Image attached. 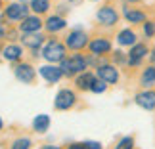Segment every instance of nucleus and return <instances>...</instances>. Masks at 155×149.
<instances>
[{"mask_svg":"<svg viewBox=\"0 0 155 149\" xmlns=\"http://www.w3.org/2000/svg\"><path fill=\"white\" fill-rule=\"evenodd\" d=\"M75 94L71 90H59L58 96H56V101H54V105H56V109H69V107L75 105Z\"/></svg>","mask_w":155,"mask_h":149,"instance_id":"3","label":"nucleus"},{"mask_svg":"<svg viewBox=\"0 0 155 149\" xmlns=\"http://www.w3.org/2000/svg\"><path fill=\"white\" fill-rule=\"evenodd\" d=\"M67 149H84V147H82V144H73V145H69Z\"/></svg>","mask_w":155,"mask_h":149,"instance_id":"29","label":"nucleus"},{"mask_svg":"<svg viewBox=\"0 0 155 149\" xmlns=\"http://www.w3.org/2000/svg\"><path fill=\"white\" fill-rule=\"evenodd\" d=\"M21 4H25V0H21Z\"/></svg>","mask_w":155,"mask_h":149,"instance_id":"34","label":"nucleus"},{"mask_svg":"<svg viewBox=\"0 0 155 149\" xmlns=\"http://www.w3.org/2000/svg\"><path fill=\"white\" fill-rule=\"evenodd\" d=\"M127 2H128V0H127ZM130 2H132V0H130Z\"/></svg>","mask_w":155,"mask_h":149,"instance_id":"35","label":"nucleus"},{"mask_svg":"<svg viewBox=\"0 0 155 149\" xmlns=\"http://www.w3.org/2000/svg\"><path fill=\"white\" fill-rule=\"evenodd\" d=\"M0 6H2V4H0Z\"/></svg>","mask_w":155,"mask_h":149,"instance_id":"36","label":"nucleus"},{"mask_svg":"<svg viewBox=\"0 0 155 149\" xmlns=\"http://www.w3.org/2000/svg\"><path fill=\"white\" fill-rule=\"evenodd\" d=\"M123 59H124L123 53H121V52H115V61H123Z\"/></svg>","mask_w":155,"mask_h":149,"instance_id":"28","label":"nucleus"},{"mask_svg":"<svg viewBox=\"0 0 155 149\" xmlns=\"http://www.w3.org/2000/svg\"><path fill=\"white\" fill-rule=\"evenodd\" d=\"M6 15H8V19H23L27 15V6L25 4H10L6 8Z\"/></svg>","mask_w":155,"mask_h":149,"instance_id":"10","label":"nucleus"},{"mask_svg":"<svg viewBox=\"0 0 155 149\" xmlns=\"http://www.w3.org/2000/svg\"><path fill=\"white\" fill-rule=\"evenodd\" d=\"M82 147H84V149H102V145H100L98 141H84Z\"/></svg>","mask_w":155,"mask_h":149,"instance_id":"27","label":"nucleus"},{"mask_svg":"<svg viewBox=\"0 0 155 149\" xmlns=\"http://www.w3.org/2000/svg\"><path fill=\"white\" fill-rule=\"evenodd\" d=\"M29 147H31V140H27V138L15 140L14 145H12V149H29Z\"/></svg>","mask_w":155,"mask_h":149,"instance_id":"23","label":"nucleus"},{"mask_svg":"<svg viewBox=\"0 0 155 149\" xmlns=\"http://www.w3.org/2000/svg\"><path fill=\"white\" fill-rule=\"evenodd\" d=\"M40 75H42L48 82H58V80L63 76V71H61V67H54V65H44V67H40Z\"/></svg>","mask_w":155,"mask_h":149,"instance_id":"8","label":"nucleus"},{"mask_svg":"<svg viewBox=\"0 0 155 149\" xmlns=\"http://www.w3.org/2000/svg\"><path fill=\"white\" fill-rule=\"evenodd\" d=\"M151 82H155V65L153 67H147L144 71V75H142V84L144 86H150Z\"/></svg>","mask_w":155,"mask_h":149,"instance_id":"22","label":"nucleus"},{"mask_svg":"<svg viewBox=\"0 0 155 149\" xmlns=\"http://www.w3.org/2000/svg\"><path fill=\"white\" fill-rule=\"evenodd\" d=\"M124 17H127L130 23H142V21L146 19V14L136 11V10H124Z\"/></svg>","mask_w":155,"mask_h":149,"instance_id":"20","label":"nucleus"},{"mask_svg":"<svg viewBox=\"0 0 155 149\" xmlns=\"http://www.w3.org/2000/svg\"><path fill=\"white\" fill-rule=\"evenodd\" d=\"M14 73H15V76H17V80L25 82V84H29V82L35 80V69L31 67V65H27V63L15 65V67H14Z\"/></svg>","mask_w":155,"mask_h":149,"instance_id":"5","label":"nucleus"},{"mask_svg":"<svg viewBox=\"0 0 155 149\" xmlns=\"http://www.w3.org/2000/svg\"><path fill=\"white\" fill-rule=\"evenodd\" d=\"M42 56H44V59H48V61H52V63L63 61L65 59V46L59 44L58 40H52V42H48L44 46Z\"/></svg>","mask_w":155,"mask_h":149,"instance_id":"1","label":"nucleus"},{"mask_svg":"<svg viewBox=\"0 0 155 149\" xmlns=\"http://www.w3.org/2000/svg\"><path fill=\"white\" fill-rule=\"evenodd\" d=\"M84 67H86V59L82 56H73L69 59H63V63H61L63 75H69V76L81 73V71H84Z\"/></svg>","mask_w":155,"mask_h":149,"instance_id":"2","label":"nucleus"},{"mask_svg":"<svg viewBox=\"0 0 155 149\" xmlns=\"http://www.w3.org/2000/svg\"><path fill=\"white\" fill-rule=\"evenodd\" d=\"M94 75H90V73H84V75H81L79 79H77V86L81 88V90H90L92 88V84H94Z\"/></svg>","mask_w":155,"mask_h":149,"instance_id":"18","label":"nucleus"},{"mask_svg":"<svg viewBox=\"0 0 155 149\" xmlns=\"http://www.w3.org/2000/svg\"><path fill=\"white\" fill-rule=\"evenodd\" d=\"M23 44L29 46V48L37 50L40 44H42V37L40 34H29V37H23Z\"/></svg>","mask_w":155,"mask_h":149,"instance_id":"19","label":"nucleus"},{"mask_svg":"<svg viewBox=\"0 0 155 149\" xmlns=\"http://www.w3.org/2000/svg\"><path fill=\"white\" fill-rule=\"evenodd\" d=\"M119 19V15H117V11L111 8V6H104V8H100L98 11V21L100 23H104V25H115Z\"/></svg>","mask_w":155,"mask_h":149,"instance_id":"6","label":"nucleus"},{"mask_svg":"<svg viewBox=\"0 0 155 149\" xmlns=\"http://www.w3.org/2000/svg\"><path fill=\"white\" fill-rule=\"evenodd\" d=\"M144 33H146V37H153V33H155L153 23H146V25H144Z\"/></svg>","mask_w":155,"mask_h":149,"instance_id":"26","label":"nucleus"},{"mask_svg":"<svg viewBox=\"0 0 155 149\" xmlns=\"http://www.w3.org/2000/svg\"><path fill=\"white\" fill-rule=\"evenodd\" d=\"M132 145H134V140L130 138V136H127V138H123L121 141H119L117 149H132Z\"/></svg>","mask_w":155,"mask_h":149,"instance_id":"24","label":"nucleus"},{"mask_svg":"<svg viewBox=\"0 0 155 149\" xmlns=\"http://www.w3.org/2000/svg\"><path fill=\"white\" fill-rule=\"evenodd\" d=\"M42 149H59V147H54V145H46V147H42Z\"/></svg>","mask_w":155,"mask_h":149,"instance_id":"30","label":"nucleus"},{"mask_svg":"<svg viewBox=\"0 0 155 149\" xmlns=\"http://www.w3.org/2000/svg\"><path fill=\"white\" fill-rule=\"evenodd\" d=\"M151 61L155 63V50H153V53H151Z\"/></svg>","mask_w":155,"mask_h":149,"instance_id":"32","label":"nucleus"},{"mask_svg":"<svg viewBox=\"0 0 155 149\" xmlns=\"http://www.w3.org/2000/svg\"><path fill=\"white\" fill-rule=\"evenodd\" d=\"M31 8L37 11V14H44V11L50 8V2L48 0H31Z\"/></svg>","mask_w":155,"mask_h":149,"instance_id":"21","label":"nucleus"},{"mask_svg":"<svg viewBox=\"0 0 155 149\" xmlns=\"http://www.w3.org/2000/svg\"><path fill=\"white\" fill-rule=\"evenodd\" d=\"M2 37H4V29L0 27V38H2Z\"/></svg>","mask_w":155,"mask_h":149,"instance_id":"31","label":"nucleus"},{"mask_svg":"<svg viewBox=\"0 0 155 149\" xmlns=\"http://www.w3.org/2000/svg\"><path fill=\"white\" fill-rule=\"evenodd\" d=\"M136 103L140 107H144V109H155V92H140L138 96H136Z\"/></svg>","mask_w":155,"mask_h":149,"instance_id":"9","label":"nucleus"},{"mask_svg":"<svg viewBox=\"0 0 155 149\" xmlns=\"http://www.w3.org/2000/svg\"><path fill=\"white\" fill-rule=\"evenodd\" d=\"M0 128H2V121H0Z\"/></svg>","mask_w":155,"mask_h":149,"instance_id":"33","label":"nucleus"},{"mask_svg":"<svg viewBox=\"0 0 155 149\" xmlns=\"http://www.w3.org/2000/svg\"><path fill=\"white\" fill-rule=\"evenodd\" d=\"M146 53H147L146 44H136V46H132V50H130V57H128V63H130V65H138Z\"/></svg>","mask_w":155,"mask_h":149,"instance_id":"11","label":"nucleus"},{"mask_svg":"<svg viewBox=\"0 0 155 149\" xmlns=\"http://www.w3.org/2000/svg\"><path fill=\"white\" fill-rule=\"evenodd\" d=\"M33 126H35V130H37V132H46V130H48V126H50V117H48V115H38V117L33 121Z\"/></svg>","mask_w":155,"mask_h":149,"instance_id":"17","label":"nucleus"},{"mask_svg":"<svg viewBox=\"0 0 155 149\" xmlns=\"http://www.w3.org/2000/svg\"><path fill=\"white\" fill-rule=\"evenodd\" d=\"M98 76H100V80L109 82V84H115V82L119 80L117 69L111 67V65H102V67H98Z\"/></svg>","mask_w":155,"mask_h":149,"instance_id":"7","label":"nucleus"},{"mask_svg":"<svg viewBox=\"0 0 155 149\" xmlns=\"http://www.w3.org/2000/svg\"><path fill=\"white\" fill-rule=\"evenodd\" d=\"M119 44H123V46H136V34L130 31V29H124V31L119 33Z\"/></svg>","mask_w":155,"mask_h":149,"instance_id":"14","label":"nucleus"},{"mask_svg":"<svg viewBox=\"0 0 155 149\" xmlns=\"http://www.w3.org/2000/svg\"><path fill=\"white\" fill-rule=\"evenodd\" d=\"M111 50V44H109V40H105V38H96V40H92L90 42V52L92 53H105V52H109Z\"/></svg>","mask_w":155,"mask_h":149,"instance_id":"12","label":"nucleus"},{"mask_svg":"<svg viewBox=\"0 0 155 149\" xmlns=\"http://www.w3.org/2000/svg\"><path fill=\"white\" fill-rule=\"evenodd\" d=\"M67 46L71 50H81V48H84L86 42H88V37H86V33L84 31H73V33H69V37H67Z\"/></svg>","mask_w":155,"mask_h":149,"instance_id":"4","label":"nucleus"},{"mask_svg":"<svg viewBox=\"0 0 155 149\" xmlns=\"http://www.w3.org/2000/svg\"><path fill=\"white\" fill-rule=\"evenodd\" d=\"M90 90H92V92H96V94L105 92V82H104V80H94V84H92Z\"/></svg>","mask_w":155,"mask_h":149,"instance_id":"25","label":"nucleus"},{"mask_svg":"<svg viewBox=\"0 0 155 149\" xmlns=\"http://www.w3.org/2000/svg\"><path fill=\"white\" fill-rule=\"evenodd\" d=\"M46 29H48L50 33L61 31V29H65V19H61V17H58V15H54V17H50V19L46 21Z\"/></svg>","mask_w":155,"mask_h":149,"instance_id":"16","label":"nucleus"},{"mask_svg":"<svg viewBox=\"0 0 155 149\" xmlns=\"http://www.w3.org/2000/svg\"><path fill=\"white\" fill-rule=\"evenodd\" d=\"M40 25H42V21L38 19V17H25L23 19V23H21V31L23 33H35V31H38L40 29Z\"/></svg>","mask_w":155,"mask_h":149,"instance_id":"13","label":"nucleus"},{"mask_svg":"<svg viewBox=\"0 0 155 149\" xmlns=\"http://www.w3.org/2000/svg\"><path fill=\"white\" fill-rule=\"evenodd\" d=\"M21 53H23V50L19 48V46H6L4 48V52H2V56H4V59H8V61H17V59L21 57Z\"/></svg>","mask_w":155,"mask_h":149,"instance_id":"15","label":"nucleus"}]
</instances>
